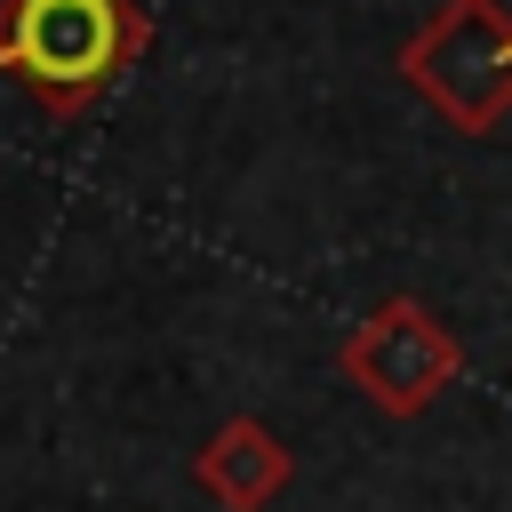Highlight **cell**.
<instances>
[{
    "instance_id": "obj_1",
    "label": "cell",
    "mask_w": 512,
    "mask_h": 512,
    "mask_svg": "<svg viewBox=\"0 0 512 512\" xmlns=\"http://www.w3.org/2000/svg\"><path fill=\"white\" fill-rule=\"evenodd\" d=\"M144 48L152 16L136 0H0V80H16L48 120H80Z\"/></svg>"
},
{
    "instance_id": "obj_2",
    "label": "cell",
    "mask_w": 512,
    "mask_h": 512,
    "mask_svg": "<svg viewBox=\"0 0 512 512\" xmlns=\"http://www.w3.org/2000/svg\"><path fill=\"white\" fill-rule=\"evenodd\" d=\"M400 80L456 136H496L512 120V8L504 0H440L400 40Z\"/></svg>"
},
{
    "instance_id": "obj_3",
    "label": "cell",
    "mask_w": 512,
    "mask_h": 512,
    "mask_svg": "<svg viewBox=\"0 0 512 512\" xmlns=\"http://www.w3.org/2000/svg\"><path fill=\"white\" fill-rule=\"evenodd\" d=\"M336 368H344V384H352L376 416L416 424V416L464 376V344H456V328H448L424 296H384L368 320L344 328Z\"/></svg>"
},
{
    "instance_id": "obj_4",
    "label": "cell",
    "mask_w": 512,
    "mask_h": 512,
    "mask_svg": "<svg viewBox=\"0 0 512 512\" xmlns=\"http://www.w3.org/2000/svg\"><path fill=\"white\" fill-rule=\"evenodd\" d=\"M288 480H296V456L264 416H224L192 456V488L216 512H272L288 496Z\"/></svg>"
}]
</instances>
